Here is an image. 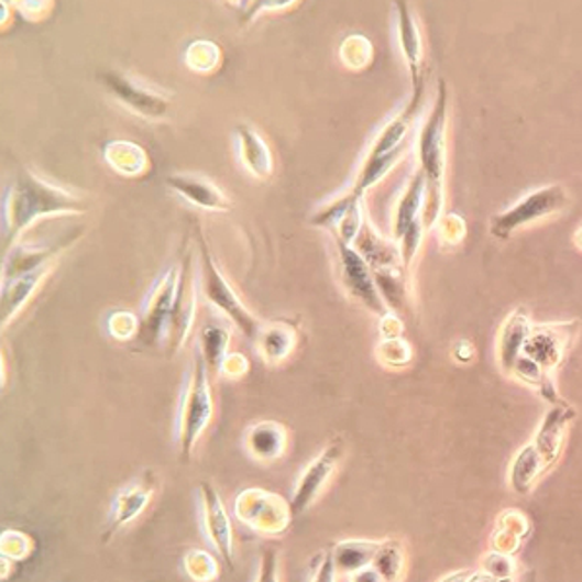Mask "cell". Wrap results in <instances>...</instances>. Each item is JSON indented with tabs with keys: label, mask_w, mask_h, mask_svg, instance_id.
<instances>
[{
	"label": "cell",
	"mask_w": 582,
	"mask_h": 582,
	"mask_svg": "<svg viewBox=\"0 0 582 582\" xmlns=\"http://www.w3.org/2000/svg\"><path fill=\"white\" fill-rule=\"evenodd\" d=\"M576 331H579V321L531 328L530 338L524 345L523 354L536 361L543 371L551 374L563 361Z\"/></svg>",
	"instance_id": "12"
},
{
	"label": "cell",
	"mask_w": 582,
	"mask_h": 582,
	"mask_svg": "<svg viewBox=\"0 0 582 582\" xmlns=\"http://www.w3.org/2000/svg\"><path fill=\"white\" fill-rule=\"evenodd\" d=\"M195 316V273L191 255L187 253L179 265V281H177L174 312L168 329V349L174 354L186 345Z\"/></svg>",
	"instance_id": "14"
},
{
	"label": "cell",
	"mask_w": 582,
	"mask_h": 582,
	"mask_svg": "<svg viewBox=\"0 0 582 582\" xmlns=\"http://www.w3.org/2000/svg\"><path fill=\"white\" fill-rule=\"evenodd\" d=\"M339 573L333 565L331 559V551H320L318 556L314 557L312 565H310V581L308 582H338Z\"/></svg>",
	"instance_id": "32"
},
{
	"label": "cell",
	"mask_w": 582,
	"mask_h": 582,
	"mask_svg": "<svg viewBox=\"0 0 582 582\" xmlns=\"http://www.w3.org/2000/svg\"><path fill=\"white\" fill-rule=\"evenodd\" d=\"M86 201L80 195L53 186L30 169H22L4 191L2 199V252L14 248L35 220L67 212H85Z\"/></svg>",
	"instance_id": "1"
},
{
	"label": "cell",
	"mask_w": 582,
	"mask_h": 582,
	"mask_svg": "<svg viewBox=\"0 0 582 582\" xmlns=\"http://www.w3.org/2000/svg\"><path fill=\"white\" fill-rule=\"evenodd\" d=\"M336 242H338L339 260H341V277H343L347 290L356 300H361L369 310L384 316L386 314V304H384V298L380 295L376 281H374L371 271H369L366 260L345 242H339V240H336Z\"/></svg>",
	"instance_id": "13"
},
{
	"label": "cell",
	"mask_w": 582,
	"mask_h": 582,
	"mask_svg": "<svg viewBox=\"0 0 582 582\" xmlns=\"http://www.w3.org/2000/svg\"><path fill=\"white\" fill-rule=\"evenodd\" d=\"M470 576H472L470 571H462V573L448 574L447 579H442L440 582H468Z\"/></svg>",
	"instance_id": "38"
},
{
	"label": "cell",
	"mask_w": 582,
	"mask_h": 582,
	"mask_svg": "<svg viewBox=\"0 0 582 582\" xmlns=\"http://www.w3.org/2000/svg\"><path fill=\"white\" fill-rule=\"evenodd\" d=\"M209 366L197 349L194 364L187 376L184 394L179 399L177 411L176 439L179 455L189 462L195 454L197 442L202 432L211 425L215 415V399H212L211 382H209Z\"/></svg>",
	"instance_id": "3"
},
{
	"label": "cell",
	"mask_w": 582,
	"mask_h": 582,
	"mask_svg": "<svg viewBox=\"0 0 582 582\" xmlns=\"http://www.w3.org/2000/svg\"><path fill=\"white\" fill-rule=\"evenodd\" d=\"M530 333L531 323L528 314L524 310H516L508 316L501 331V338H498V359L506 372L513 371L516 361L523 356L524 345L530 338Z\"/></svg>",
	"instance_id": "22"
},
{
	"label": "cell",
	"mask_w": 582,
	"mask_h": 582,
	"mask_svg": "<svg viewBox=\"0 0 582 582\" xmlns=\"http://www.w3.org/2000/svg\"><path fill=\"white\" fill-rule=\"evenodd\" d=\"M197 250H199V260H201L199 281H201L205 298L212 306H217L220 312L227 314L228 318L242 329L245 338H260V333H262L260 321L255 320V316L245 308L240 296L234 293V288L230 287V283L220 273V267L212 257L209 242H207V238L202 237L201 228H197Z\"/></svg>",
	"instance_id": "5"
},
{
	"label": "cell",
	"mask_w": 582,
	"mask_h": 582,
	"mask_svg": "<svg viewBox=\"0 0 582 582\" xmlns=\"http://www.w3.org/2000/svg\"><path fill=\"white\" fill-rule=\"evenodd\" d=\"M380 541L372 540H359V538H349V540H341L338 543H333L331 551V559H333V565L339 574H351L359 573L363 569L372 567L374 556H376V549H378Z\"/></svg>",
	"instance_id": "23"
},
{
	"label": "cell",
	"mask_w": 582,
	"mask_h": 582,
	"mask_svg": "<svg viewBox=\"0 0 582 582\" xmlns=\"http://www.w3.org/2000/svg\"><path fill=\"white\" fill-rule=\"evenodd\" d=\"M34 551V540L20 530H4L0 536V553L9 561H24Z\"/></svg>",
	"instance_id": "30"
},
{
	"label": "cell",
	"mask_w": 582,
	"mask_h": 582,
	"mask_svg": "<svg viewBox=\"0 0 582 582\" xmlns=\"http://www.w3.org/2000/svg\"><path fill=\"white\" fill-rule=\"evenodd\" d=\"M425 194H427L425 177L421 172H417L397 202L396 217H394V237L397 240H402L415 224H422L419 217H422Z\"/></svg>",
	"instance_id": "24"
},
{
	"label": "cell",
	"mask_w": 582,
	"mask_h": 582,
	"mask_svg": "<svg viewBox=\"0 0 582 582\" xmlns=\"http://www.w3.org/2000/svg\"><path fill=\"white\" fill-rule=\"evenodd\" d=\"M372 569L386 582H404L407 571V553L404 543L397 538L380 541Z\"/></svg>",
	"instance_id": "26"
},
{
	"label": "cell",
	"mask_w": 582,
	"mask_h": 582,
	"mask_svg": "<svg viewBox=\"0 0 582 582\" xmlns=\"http://www.w3.org/2000/svg\"><path fill=\"white\" fill-rule=\"evenodd\" d=\"M343 455H345L343 440L333 439L304 465L296 477L295 490L290 497V508L295 518L308 513L320 501L329 483L336 477Z\"/></svg>",
	"instance_id": "6"
},
{
	"label": "cell",
	"mask_w": 582,
	"mask_h": 582,
	"mask_svg": "<svg viewBox=\"0 0 582 582\" xmlns=\"http://www.w3.org/2000/svg\"><path fill=\"white\" fill-rule=\"evenodd\" d=\"M101 86L125 108L144 119H162L168 116L169 100L164 94L136 83L135 78L119 70H101L98 75Z\"/></svg>",
	"instance_id": "11"
},
{
	"label": "cell",
	"mask_w": 582,
	"mask_h": 582,
	"mask_svg": "<svg viewBox=\"0 0 582 582\" xmlns=\"http://www.w3.org/2000/svg\"><path fill=\"white\" fill-rule=\"evenodd\" d=\"M234 143H237L238 161L242 162L253 177L267 179L273 174V154L263 136L250 123L234 125Z\"/></svg>",
	"instance_id": "18"
},
{
	"label": "cell",
	"mask_w": 582,
	"mask_h": 582,
	"mask_svg": "<svg viewBox=\"0 0 582 582\" xmlns=\"http://www.w3.org/2000/svg\"><path fill=\"white\" fill-rule=\"evenodd\" d=\"M244 448L253 462L262 465L277 464L287 454V427L277 421L253 422L245 429Z\"/></svg>",
	"instance_id": "16"
},
{
	"label": "cell",
	"mask_w": 582,
	"mask_h": 582,
	"mask_svg": "<svg viewBox=\"0 0 582 582\" xmlns=\"http://www.w3.org/2000/svg\"><path fill=\"white\" fill-rule=\"evenodd\" d=\"M103 156L111 168L121 176H139L146 166V154L143 149L139 144L125 143V141L106 144Z\"/></svg>",
	"instance_id": "27"
},
{
	"label": "cell",
	"mask_w": 582,
	"mask_h": 582,
	"mask_svg": "<svg viewBox=\"0 0 582 582\" xmlns=\"http://www.w3.org/2000/svg\"><path fill=\"white\" fill-rule=\"evenodd\" d=\"M232 513L238 523L263 538H278L287 534L295 520L290 501L275 491L248 487L232 501Z\"/></svg>",
	"instance_id": "4"
},
{
	"label": "cell",
	"mask_w": 582,
	"mask_h": 582,
	"mask_svg": "<svg viewBox=\"0 0 582 582\" xmlns=\"http://www.w3.org/2000/svg\"><path fill=\"white\" fill-rule=\"evenodd\" d=\"M397 42L404 55L405 65L409 68L414 96L411 101L421 103L425 92V70H422V40L419 25L415 22L414 10L407 2H396Z\"/></svg>",
	"instance_id": "15"
},
{
	"label": "cell",
	"mask_w": 582,
	"mask_h": 582,
	"mask_svg": "<svg viewBox=\"0 0 582 582\" xmlns=\"http://www.w3.org/2000/svg\"><path fill=\"white\" fill-rule=\"evenodd\" d=\"M349 582H386L382 576H380L372 567H369V569H363V571H359V573L351 574L349 576Z\"/></svg>",
	"instance_id": "36"
},
{
	"label": "cell",
	"mask_w": 582,
	"mask_h": 582,
	"mask_svg": "<svg viewBox=\"0 0 582 582\" xmlns=\"http://www.w3.org/2000/svg\"><path fill=\"white\" fill-rule=\"evenodd\" d=\"M295 2H242V4H238L240 9H238V12H240V20L242 22H252L253 17H257L262 10H265V12H271V10H278V9H285V7H293Z\"/></svg>",
	"instance_id": "33"
},
{
	"label": "cell",
	"mask_w": 582,
	"mask_h": 582,
	"mask_svg": "<svg viewBox=\"0 0 582 582\" xmlns=\"http://www.w3.org/2000/svg\"><path fill=\"white\" fill-rule=\"evenodd\" d=\"M177 281H179V267H169L162 273V277L154 283V287L146 296L141 318L136 323V341L141 345L151 347L168 338Z\"/></svg>",
	"instance_id": "8"
},
{
	"label": "cell",
	"mask_w": 582,
	"mask_h": 582,
	"mask_svg": "<svg viewBox=\"0 0 582 582\" xmlns=\"http://www.w3.org/2000/svg\"><path fill=\"white\" fill-rule=\"evenodd\" d=\"M574 411L569 405H559L553 407L546 419L541 422L540 430H538V437L531 442V448L536 450V454L541 460L543 468L548 470L549 465L553 464L557 460V455L561 452L563 447V430H565L569 421L573 419Z\"/></svg>",
	"instance_id": "20"
},
{
	"label": "cell",
	"mask_w": 582,
	"mask_h": 582,
	"mask_svg": "<svg viewBox=\"0 0 582 582\" xmlns=\"http://www.w3.org/2000/svg\"><path fill=\"white\" fill-rule=\"evenodd\" d=\"M212 45H215V43L205 42V51H199V45L194 43V45L187 50V65L194 67L195 70H212V68L217 67V63L209 59V55H205L207 51H211Z\"/></svg>",
	"instance_id": "34"
},
{
	"label": "cell",
	"mask_w": 582,
	"mask_h": 582,
	"mask_svg": "<svg viewBox=\"0 0 582 582\" xmlns=\"http://www.w3.org/2000/svg\"><path fill=\"white\" fill-rule=\"evenodd\" d=\"M184 571L194 582H217L220 576L219 561L207 549H189L184 556Z\"/></svg>",
	"instance_id": "29"
},
{
	"label": "cell",
	"mask_w": 582,
	"mask_h": 582,
	"mask_svg": "<svg viewBox=\"0 0 582 582\" xmlns=\"http://www.w3.org/2000/svg\"><path fill=\"white\" fill-rule=\"evenodd\" d=\"M76 238L78 234H67L51 245H17V248H12L4 253L2 277L4 281H10V278H17L20 275H25V273L40 270L47 263H53V257H57L65 248L75 242Z\"/></svg>",
	"instance_id": "17"
},
{
	"label": "cell",
	"mask_w": 582,
	"mask_h": 582,
	"mask_svg": "<svg viewBox=\"0 0 582 582\" xmlns=\"http://www.w3.org/2000/svg\"><path fill=\"white\" fill-rule=\"evenodd\" d=\"M257 341V349L262 354L263 363L270 366H278L285 363L288 354L293 353L296 345L295 333L287 328V326H271V328L262 329Z\"/></svg>",
	"instance_id": "25"
},
{
	"label": "cell",
	"mask_w": 582,
	"mask_h": 582,
	"mask_svg": "<svg viewBox=\"0 0 582 582\" xmlns=\"http://www.w3.org/2000/svg\"><path fill=\"white\" fill-rule=\"evenodd\" d=\"M447 121L448 88L444 80H439L435 103L430 108L429 118L422 123L419 133V162L422 177L427 184L425 205H422V228L435 227L442 207V182H444V164H447Z\"/></svg>",
	"instance_id": "2"
},
{
	"label": "cell",
	"mask_w": 582,
	"mask_h": 582,
	"mask_svg": "<svg viewBox=\"0 0 582 582\" xmlns=\"http://www.w3.org/2000/svg\"><path fill=\"white\" fill-rule=\"evenodd\" d=\"M569 205L565 187L546 186L526 195L523 201L513 205L508 211L498 212L491 219V234L498 240H508L518 228L561 212Z\"/></svg>",
	"instance_id": "7"
},
{
	"label": "cell",
	"mask_w": 582,
	"mask_h": 582,
	"mask_svg": "<svg viewBox=\"0 0 582 582\" xmlns=\"http://www.w3.org/2000/svg\"><path fill=\"white\" fill-rule=\"evenodd\" d=\"M197 498H199L205 538L219 553L224 567L232 571L237 563V546H234V528H232L227 505L211 481H201L197 485Z\"/></svg>",
	"instance_id": "9"
},
{
	"label": "cell",
	"mask_w": 582,
	"mask_h": 582,
	"mask_svg": "<svg viewBox=\"0 0 582 582\" xmlns=\"http://www.w3.org/2000/svg\"><path fill=\"white\" fill-rule=\"evenodd\" d=\"M166 186L201 211H230V199L209 179L197 176H168Z\"/></svg>",
	"instance_id": "19"
},
{
	"label": "cell",
	"mask_w": 582,
	"mask_h": 582,
	"mask_svg": "<svg viewBox=\"0 0 582 582\" xmlns=\"http://www.w3.org/2000/svg\"><path fill=\"white\" fill-rule=\"evenodd\" d=\"M228 345H230V333L224 326L220 323L202 326L201 336H199V351L209 371L220 372L228 356Z\"/></svg>",
	"instance_id": "28"
},
{
	"label": "cell",
	"mask_w": 582,
	"mask_h": 582,
	"mask_svg": "<svg viewBox=\"0 0 582 582\" xmlns=\"http://www.w3.org/2000/svg\"><path fill=\"white\" fill-rule=\"evenodd\" d=\"M248 371V361L242 354H228L222 363L219 374H224L227 378H240Z\"/></svg>",
	"instance_id": "35"
},
{
	"label": "cell",
	"mask_w": 582,
	"mask_h": 582,
	"mask_svg": "<svg viewBox=\"0 0 582 582\" xmlns=\"http://www.w3.org/2000/svg\"><path fill=\"white\" fill-rule=\"evenodd\" d=\"M158 483H161L158 475L149 468L119 491L116 501H113V506H111L108 526L101 534L103 543H108L116 534L127 528L129 524L135 523L136 518L143 515L144 510L151 506L156 491H158Z\"/></svg>",
	"instance_id": "10"
},
{
	"label": "cell",
	"mask_w": 582,
	"mask_h": 582,
	"mask_svg": "<svg viewBox=\"0 0 582 582\" xmlns=\"http://www.w3.org/2000/svg\"><path fill=\"white\" fill-rule=\"evenodd\" d=\"M53 267L55 263H47L40 270L2 283V326H7L20 312V308H24L25 303L34 295L35 287L47 277Z\"/></svg>",
	"instance_id": "21"
},
{
	"label": "cell",
	"mask_w": 582,
	"mask_h": 582,
	"mask_svg": "<svg viewBox=\"0 0 582 582\" xmlns=\"http://www.w3.org/2000/svg\"><path fill=\"white\" fill-rule=\"evenodd\" d=\"M253 582H281V563H278L277 549H262V556L257 561V573H255Z\"/></svg>",
	"instance_id": "31"
},
{
	"label": "cell",
	"mask_w": 582,
	"mask_h": 582,
	"mask_svg": "<svg viewBox=\"0 0 582 582\" xmlns=\"http://www.w3.org/2000/svg\"><path fill=\"white\" fill-rule=\"evenodd\" d=\"M468 582H516L513 579H495L491 574H472Z\"/></svg>",
	"instance_id": "37"
}]
</instances>
